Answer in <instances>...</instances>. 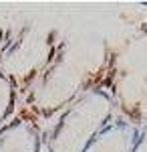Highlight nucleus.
Instances as JSON below:
<instances>
[{"label": "nucleus", "instance_id": "4", "mask_svg": "<svg viewBox=\"0 0 147 152\" xmlns=\"http://www.w3.org/2000/svg\"><path fill=\"white\" fill-rule=\"evenodd\" d=\"M43 126L30 110H18L0 128V152H40Z\"/></svg>", "mask_w": 147, "mask_h": 152}, {"label": "nucleus", "instance_id": "2", "mask_svg": "<svg viewBox=\"0 0 147 152\" xmlns=\"http://www.w3.org/2000/svg\"><path fill=\"white\" fill-rule=\"evenodd\" d=\"M115 110L109 83L85 91L58 114L46 136V152H83L111 124Z\"/></svg>", "mask_w": 147, "mask_h": 152}, {"label": "nucleus", "instance_id": "7", "mask_svg": "<svg viewBox=\"0 0 147 152\" xmlns=\"http://www.w3.org/2000/svg\"><path fill=\"white\" fill-rule=\"evenodd\" d=\"M131 152H147V124L143 128H139V136H137Z\"/></svg>", "mask_w": 147, "mask_h": 152}, {"label": "nucleus", "instance_id": "3", "mask_svg": "<svg viewBox=\"0 0 147 152\" xmlns=\"http://www.w3.org/2000/svg\"><path fill=\"white\" fill-rule=\"evenodd\" d=\"M111 94L121 118L147 124V47L115 51Z\"/></svg>", "mask_w": 147, "mask_h": 152}, {"label": "nucleus", "instance_id": "1", "mask_svg": "<svg viewBox=\"0 0 147 152\" xmlns=\"http://www.w3.org/2000/svg\"><path fill=\"white\" fill-rule=\"evenodd\" d=\"M115 67V49L97 35H77L58 41L40 75L24 94V107L38 120L61 114L79 95L109 83Z\"/></svg>", "mask_w": 147, "mask_h": 152}, {"label": "nucleus", "instance_id": "5", "mask_svg": "<svg viewBox=\"0 0 147 152\" xmlns=\"http://www.w3.org/2000/svg\"><path fill=\"white\" fill-rule=\"evenodd\" d=\"M139 136V126L125 118H113L107 128H103L83 152H131Z\"/></svg>", "mask_w": 147, "mask_h": 152}, {"label": "nucleus", "instance_id": "6", "mask_svg": "<svg viewBox=\"0 0 147 152\" xmlns=\"http://www.w3.org/2000/svg\"><path fill=\"white\" fill-rule=\"evenodd\" d=\"M20 91L14 85L10 77L0 69V128L16 114V104H18Z\"/></svg>", "mask_w": 147, "mask_h": 152}]
</instances>
